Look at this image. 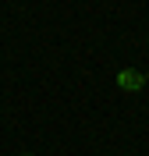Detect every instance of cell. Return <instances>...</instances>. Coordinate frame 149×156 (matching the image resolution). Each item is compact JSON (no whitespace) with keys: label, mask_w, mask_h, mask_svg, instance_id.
<instances>
[{"label":"cell","mask_w":149,"mask_h":156,"mask_svg":"<svg viewBox=\"0 0 149 156\" xmlns=\"http://www.w3.org/2000/svg\"><path fill=\"white\" fill-rule=\"evenodd\" d=\"M142 85H146V75L142 71H135V68H121L117 71V89L121 92H139Z\"/></svg>","instance_id":"cell-1"},{"label":"cell","mask_w":149,"mask_h":156,"mask_svg":"<svg viewBox=\"0 0 149 156\" xmlns=\"http://www.w3.org/2000/svg\"><path fill=\"white\" fill-rule=\"evenodd\" d=\"M21 156H36V153H21Z\"/></svg>","instance_id":"cell-2"},{"label":"cell","mask_w":149,"mask_h":156,"mask_svg":"<svg viewBox=\"0 0 149 156\" xmlns=\"http://www.w3.org/2000/svg\"><path fill=\"white\" fill-rule=\"evenodd\" d=\"M146 82H149V71H146Z\"/></svg>","instance_id":"cell-3"}]
</instances>
